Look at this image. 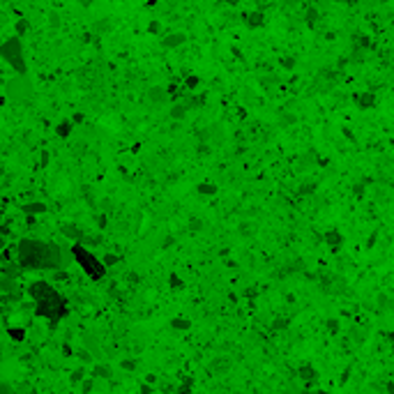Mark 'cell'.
<instances>
[{
	"label": "cell",
	"mask_w": 394,
	"mask_h": 394,
	"mask_svg": "<svg viewBox=\"0 0 394 394\" xmlns=\"http://www.w3.org/2000/svg\"><path fill=\"white\" fill-rule=\"evenodd\" d=\"M72 256V247L69 254L60 245L44 240H35V238H23L16 245V263L21 270H60V267L69 265Z\"/></svg>",
	"instance_id": "6da1fadb"
},
{
	"label": "cell",
	"mask_w": 394,
	"mask_h": 394,
	"mask_svg": "<svg viewBox=\"0 0 394 394\" xmlns=\"http://www.w3.org/2000/svg\"><path fill=\"white\" fill-rule=\"evenodd\" d=\"M28 295L35 300V316L47 321H60L67 316V304L58 291L47 281H33L28 284Z\"/></svg>",
	"instance_id": "7a4b0ae2"
},
{
	"label": "cell",
	"mask_w": 394,
	"mask_h": 394,
	"mask_svg": "<svg viewBox=\"0 0 394 394\" xmlns=\"http://www.w3.org/2000/svg\"><path fill=\"white\" fill-rule=\"evenodd\" d=\"M72 256H74V261H76V265H81V270H83L90 279H95V281L104 279V274H106L104 261H99L95 254H90V249H86L81 242H74L72 245Z\"/></svg>",
	"instance_id": "3957f363"
},
{
	"label": "cell",
	"mask_w": 394,
	"mask_h": 394,
	"mask_svg": "<svg viewBox=\"0 0 394 394\" xmlns=\"http://www.w3.org/2000/svg\"><path fill=\"white\" fill-rule=\"evenodd\" d=\"M0 58L12 67L16 74H26L28 67H26V55H23V44H21V37L14 35L9 40H5L0 44Z\"/></svg>",
	"instance_id": "277c9868"
},
{
	"label": "cell",
	"mask_w": 394,
	"mask_h": 394,
	"mask_svg": "<svg viewBox=\"0 0 394 394\" xmlns=\"http://www.w3.org/2000/svg\"><path fill=\"white\" fill-rule=\"evenodd\" d=\"M26 74H19V79H14L7 83V95H9V99L16 101V104H23V101L30 99V95H33V86L28 83V79H23Z\"/></svg>",
	"instance_id": "5b68a950"
},
{
	"label": "cell",
	"mask_w": 394,
	"mask_h": 394,
	"mask_svg": "<svg viewBox=\"0 0 394 394\" xmlns=\"http://www.w3.org/2000/svg\"><path fill=\"white\" fill-rule=\"evenodd\" d=\"M242 23H245L249 30H258V28L265 26V14L263 12H245L242 14Z\"/></svg>",
	"instance_id": "8992f818"
},
{
	"label": "cell",
	"mask_w": 394,
	"mask_h": 394,
	"mask_svg": "<svg viewBox=\"0 0 394 394\" xmlns=\"http://www.w3.org/2000/svg\"><path fill=\"white\" fill-rule=\"evenodd\" d=\"M323 242H325L332 251H339V249L344 247V235H341L337 228H330V231H325V235H323Z\"/></svg>",
	"instance_id": "52a82bcc"
},
{
	"label": "cell",
	"mask_w": 394,
	"mask_h": 394,
	"mask_svg": "<svg viewBox=\"0 0 394 394\" xmlns=\"http://www.w3.org/2000/svg\"><path fill=\"white\" fill-rule=\"evenodd\" d=\"M353 101L357 108H371V106H376V95L374 93H355Z\"/></svg>",
	"instance_id": "ba28073f"
},
{
	"label": "cell",
	"mask_w": 394,
	"mask_h": 394,
	"mask_svg": "<svg viewBox=\"0 0 394 394\" xmlns=\"http://www.w3.org/2000/svg\"><path fill=\"white\" fill-rule=\"evenodd\" d=\"M148 99H150V104H154V106H161V104L168 99V93L164 90V88H159V86L150 88V90H148Z\"/></svg>",
	"instance_id": "9c48e42d"
},
{
	"label": "cell",
	"mask_w": 394,
	"mask_h": 394,
	"mask_svg": "<svg viewBox=\"0 0 394 394\" xmlns=\"http://www.w3.org/2000/svg\"><path fill=\"white\" fill-rule=\"evenodd\" d=\"M185 42H187V35L185 33H171L161 40V44H164V49H178L180 44H185Z\"/></svg>",
	"instance_id": "30bf717a"
},
{
	"label": "cell",
	"mask_w": 394,
	"mask_h": 394,
	"mask_svg": "<svg viewBox=\"0 0 394 394\" xmlns=\"http://www.w3.org/2000/svg\"><path fill=\"white\" fill-rule=\"evenodd\" d=\"M0 293L19 295V286H16V277H2V279H0Z\"/></svg>",
	"instance_id": "8fae6325"
},
{
	"label": "cell",
	"mask_w": 394,
	"mask_h": 394,
	"mask_svg": "<svg viewBox=\"0 0 394 394\" xmlns=\"http://www.w3.org/2000/svg\"><path fill=\"white\" fill-rule=\"evenodd\" d=\"M297 376H300L304 383H314L316 376H318V371H316L311 364H300V369H297Z\"/></svg>",
	"instance_id": "7c38bea8"
},
{
	"label": "cell",
	"mask_w": 394,
	"mask_h": 394,
	"mask_svg": "<svg viewBox=\"0 0 394 394\" xmlns=\"http://www.w3.org/2000/svg\"><path fill=\"white\" fill-rule=\"evenodd\" d=\"M189 101H185V104H173V106H171V118H175V120H182V118H185V115H187V111H189Z\"/></svg>",
	"instance_id": "4fadbf2b"
},
{
	"label": "cell",
	"mask_w": 394,
	"mask_h": 394,
	"mask_svg": "<svg viewBox=\"0 0 394 394\" xmlns=\"http://www.w3.org/2000/svg\"><path fill=\"white\" fill-rule=\"evenodd\" d=\"M62 233L67 238H72L74 242H79L83 238V231H79V226H74V224H62Z\"/></svg>",
	"instance_id": "5bb4252c"
},
{
	"label": "cell",
	"mask_w": 394,
	"mask_h": 394,
	"mask_svg": "<svg viewBox=\"0 0 394 394\" xmlns=\"http://www.w3.org/2000/svg\"><path fill=\"white\" fill-rule=\"evenodd\" d=\"M196 192L203 196H212V194H217V185H212V182H200L198 187H196Z\"/></svg>",
	"instance_id": "9a60e30c"
},
{
	"label": "cell",
	"mask_w": 394,
	"mask_h": 394,
	"mask_svg": "<svg viewBox=\"0 0 394 394\" xmlns=\"http://www.w3.org/2000/svg\"><path fill=\"white\" fill-rule=\"evenodd\" d=\"M23 212L42 214V212H47V205H44V203H28V205H23Z\"/></svg>",
	"instance_id": "2e32d148"
},
{
	"label": "cell",
	"mask_w": 394,
	"mask_h": 394,
	"mask_svg": "<svg viewBox=\"0 0 394 394\" xmlns=\"http://www.w3.org/2000/svg\"><path fill=\"white\" fill-rule=\"evenodd\" d=\"M55 132H58V136H60V139H67V136H69V132H72V120H65V122H60Z\"/></svg>",
	"instance_id": "e0dca14e"
},
{
	"label": "cell",
	"mask_w": 394,
	"mask_h": 394,
	"mask_svg": "<svg viewBox=\"0 0 394 394\" xmlns=\"http://www.w3.org/2000/svg\"><path fill=\"white\" fill-rule=\"evenodd\" d=\"M171 328H175V330H189V328H192V321H187V318H173V321H171Z\"/></svg>",
	"instance_id": "ac0fdd59"
},
{
	"label": "cell",
	"mask_w": 394,
	"mask_h": 394,
	"mask_svg": "<svg viewBox=\"0 0 394 394\" xmlns=\"http://www.w3.org/2000/svg\"><path fill=\"white\" fill-rule=\"evenodd\" d=\"M26 30H28V21H26V19H19V21H16V35L21 37V35L26 33Z\"/></svg>",
	"instance_id": "d6986e66"
},
{
	"label": "cell",
	"mask_w": 394,
	"mask_h": 394,
	"mask_svg": "<svg viewBox=\"0 0 394 394\" xmlns=\"http://www.w3.org/2000/svg\"><path fill=\"white\" fill-rule=\"evenodd\" d=\"M328 330L332 334H337L339 332V321H337V318H328Z\"/></svg>",
	"instance_id": "ffe728a7"
},
{
	"label": "cell",
	"mask_w": 394,
	"mask_h": 394,
	"mask_svg": "<svg viewBox=\"0 0 394 394\" xmlns=\"http://www.w3.org/2000/svg\"><path fill=\"white\" fill-rule=\"evenodd\" d=\"M272 328H274V330H284V328H288V318H277V321L272 323Z\"/></svg>",
	"instance_id": "44dd1931"
},
{
	"label": "cell",
	"mask_w": 394,
	"mask_h": 394,
	"mask_svg": "<svg viewBox=\"0 0 394 394\" xmlns=\"http://www.w3.org/2000/svg\"><path fill=\"white\" fill-rule=\"evenodd\" d=\"M316 19H318V12H316V9H309V12H307V23H309V26H314Z\"/></svg>",
	"instance_id": "7402d4cb"
},
{
	"label": "cell",
	"mask_w": 394,
	"mask_h": 394,
	"mask_svg": "<svg viewBox=\"0 0 394 394\" xmlns=\"http://www.w3.org/2000/svg\"><path fill=\"white\" fill-rule=\"evenodd\" d=\"M355 47L367 49V47H369V40H367V37H355Z\"/></svg>",
	"instance_id": "603a6c76"
},
{
	"label": "cell",
	"mask_w": 394,
	"mask_h": 394,
	"mask_svg": "<svg viewBox=\"0 0 394 394\" xmlns=\"http://www.w3.org/2000/svg\"><path fill=\"white\" fill-rule=\"evenodd\" d=\"M95 374H101V378H108V376H111V369H106V367H97V369H95Z\"/></svg>",
	"instance_id": "cb8c5ba5"
},
{
	"label": "cell",
	"mask_w": 394,
	"mask_h": 394,
	"mask_svg": "<svg viewBox=\"0 0 394 394\" xmlns=\"http://www.w3.org/2000/svg\"><path fill=\"white\" fill-rule=\"evenodd\" d=\"M171 286H173V288H182L180 277H175V274H171Z\"/></svg>",
	"instance_id": "d4e9b609"
},
{
	"label": "cell",
	"mask_w": 394,
	"mask_h": 394,
	"mask_svg": "<svg viewBox=\"0 0 394 394\" xmlns=\"http://www.w3.org/2000/svg\"><path fill=\"white\" fill-rule=\"evenodd\" d=\"M198 86V76H189L187 79V88H196Z\"/></svg>",
	"instance_id": "484cf974"
},
{
	"label": "cell",
	"mask_w": 394,
	"mask_h": 394,
	"mask_svg": "<svg viewBox=\"0 0 394 394\" xmlns=\"http://www.w3.org/2000/svg\"><path fill=\"white\" fill-rule=\"evenodd\" d=\"M113 263H118V256H106L104 258V265H113Z\"/></svg>",
	"instance_id": "4316f807"
},
{
	"label": "cell",
	"mask_w": 394,
	"mask_h": 394,
	"mask_svg": "<svg viewBox=\"0 0 394 394\" xmlns=\"http://www.w3.org/2000/svg\"><path fill=\"white\" fill-rule=\"evenodd\" d=\"M9 334H12V337H16V339H21V337H23V332H21V330H9Z\"/></svg>",
	"instance_id": "83f0119b"
},
{
	"label": "cell",
	"mask_w": 394,
	"mask_h": 394,
	"mask_svg": "<svg viewBox=\"0 0 394 394\" xmlns=\"http://www.w3.org/2000/svg\"><path fill=\"white\" fill-rule=\"evenodd\" d=\"M189 226H194V231H198V228H200V221H198V219H192V221H189Z\"/></svg>",
	"instance_id": "f1b7e54d"
},
{
	"label": "cell",
	"mask_w": 394,
	"mask_h": 394,
	"mask_svg": "<svg viewBox=\"0 0 394 394\" xmlns=\"http://www.w3.org/2000/svg\"><path fill=\"white\" fill-rule=\"evenodd\" d=\"M159 30V23H150V33H157Z\"/></svg>",
	"instance_id": "f546056e"
},
{
	"label": "cell",
	"mask_w": 394,
	"mask_h": 394,
	"mask_svg": "<svg viewBox=\"0 0 394 394\" xmlns=\"http://www.w3.org/2000/svg\"><path fill=\"white\" fill-rule=\"evenodd\" d=\"M2 249H5V238L0 235V251H2Z\"/></svg>",
	"instance_id": "4dcf8cb0"
},
{
	"label": "cell",
	"mask_w": 394,
	"mask_h": 394,
	"mask_svg": "<svg viewBox=\"0 0 394 394\" xmlns=\"http://www.w3.org/2000/svg\"><path fill=\"white\" fill-rule=\"evenodd\" d=\"M86 2H88V0H86Z\"/></svg>",
	"instance_id": "1f68e13d"
}]
</instances>
